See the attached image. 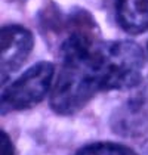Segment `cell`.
Instances as JSON below:
<instances>
[{
    "mask_svg": "<svg viewBox=\"0 0 148 155\" xmlns=\"http://www.w3.org/2000/svg\"><path fill=\"white\" fill-rule=\"evenodd\" d=\"M59 71L49 95V105L58 115H73L98 95L108 92L105 41L86 11L71 12L62 25Z\"/></svg>",
    "mask_w": 148,
    "mask_h": 155,
    "instance_id": "1",
    "label": "cell"
},
{
    "mask_svg": "<svg viewBox=\"0 0 148 155\" xmlns=\"http://www.w3.org/2000/svg\"><path fill=\"white\" fill-rule=\"evenodd\" d=\"M55 67L40 61L24 71L2 92V115L36 107L52 90Z\"/></svg>",
    "mask_w": 148,
    "mask_h": 155,
    "instance_id": "2",
    "label": "cell"
},
{
    "mask_svg": "<svg viewBox=\"0 0 148 155\" xmlns=\"http://www.w3.org/2000/svg\"><path fill=\"white\" fill-rule=\"evenodd\" d=\"M33 34L28 28L18 24L2 27V83L5 84L22 65L33 50Z\"/></svg>",
    "mask_w": 148,
    "mask_h": 155,
    "instance_id": "3",
    "label": "cell"
},
{
    "mask_svg": "<svg viewBox=\"0 0 148 155\" xmlns=\"http://www.w3.org/2000/svg\"><path fill=\"white\" fill-rule=\"evenodd\" d=\"M111 129L124 137H136L148 131V93L130 97L111 115Z\"/></svg>",
    "mask_w": 148,
    "mask_h": 155,
    "instance_id": "4",
    "label": "cell"
},
{
    "mask_svg": "<svg viewBox=\"0 0 148 155\" xmlns=\"http://www.w3.org/2000/svg\"><path fill=\"white\" fill-rule=\"evenodd\" d=\"M117 25L127 34H142L148 30V0H113Z\"/></svg>",
    "mask_w": 148,
    "mask_h": 155,
    "instance_id": "5",
    "label": "cell"
},
{
    "mask_svg": "<svg viewBox=\"0 0 148 155\" xmlns=\"http://www.w3.org/2000/svg\"><path fill=\"white\" fill-rule=\"evenodd\" d=\"M74 155H138L129 146L116 142H93L82 146Z\"/></svg>",
    "mask_w": 148,
    "mask_h": 155,
    "instance_id": "6",
    "label": "cell"
},
{
    "mask_svg": "<svg viewBox=\"0 0 148 155\" xmlns=\"http://www.w3.org/2000/svg\"><path fill=\"white\" fill-rule=\"evenodd\" d=\"M0 155H15V146L5 130L0 131Z\"/></svg>",
    "mask_w": 148,
    "mask_h": 155,
    "instance_id": "7",
    "label": "cell"
},
{
    "mask_svg": "<svg viewBox=\"0 0 148 155\" xmlns=\"http://www.w3.org/2000/svg\"><path fill=\"white\" fill-rule=\"evenodd\" d=\"M144 155H148V143L144 146Z\"/></svg>",
    "mask_w": 148,
    "mask_h": 155,
    "instance_id": "8",
    "label": "cell"
}]
</instances>
